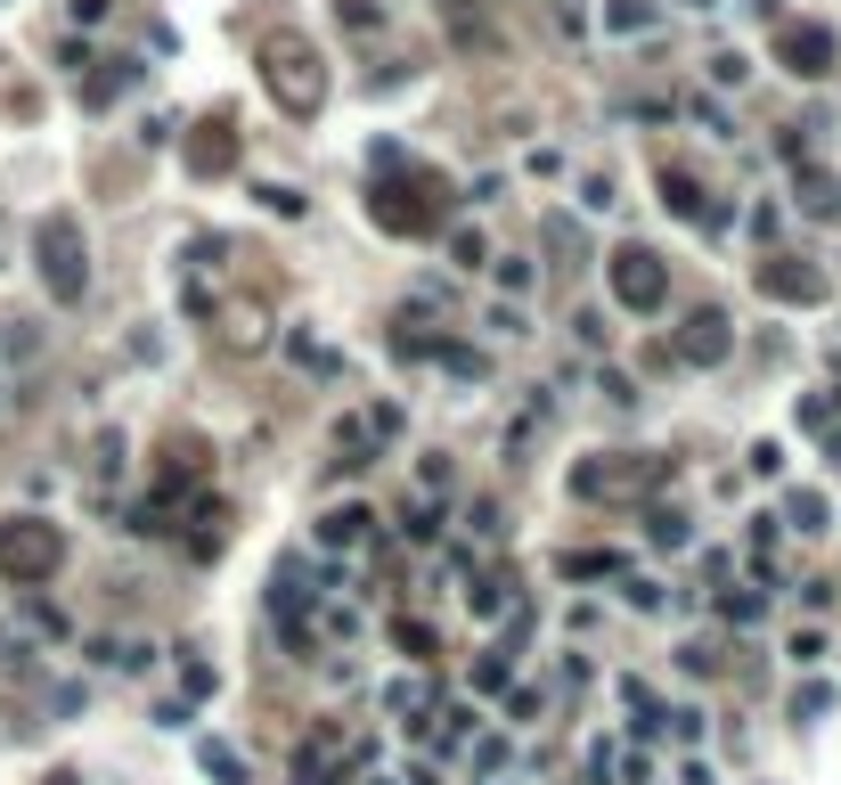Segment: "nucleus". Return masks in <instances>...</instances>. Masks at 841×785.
Here are the masks:
<instances>
[{"instance_id":"nucleus-1","label":"nucleus","mask_w":841,"mask_h":785,"mask_svg":"<svg viewBox=\"0 0 841 785\" xmlns=\"http://www.w3.org/2000/svg\"><path fill=\"white\" fill-rule=\"evenodd\" d=\"M368 213H376V230H392V238H425V230H441V213H450V189L385 139V148L368 156Z\"/></svg>"},{"instance_id":"nucleus-2","label":"nucleus","mask_w":841,"mask_h":785,"mask_svg":"<svg viewBox=\"0 0 841 785\" xmlns=\"http://www.w3.org/2000/svg\"><path fill=\"white\" fill-rule=\"evenodd\" d=\"M262 91L278 98V115H319V98H327V57L311 50L303 33H262Z\"/></svg>"},{"instance_id":"nucleus-3","label":"nucleus","mask_w":841,"mask_h":785,"mask_svg":"<svg viewBox=\"0 0 841 785\" xmlns=\"http://www.w3.org/2000/svg\"><path fill=\"white\" fill-rule=\"evenodd\" d=\"M33 262H41L50 303H82V295H91V245H82V221H74V213H41Z\"/></svg>"},{"instance_id":"nucleus-4","label":"nucleus","mask_w":841,"mask_h":785,"mask_svg":"<svg viewBox=\"0 0 841 785\" xmlns=\"http://www.w3.org/2000/svg\"><path fill=\"white\" fill-rule=\"evenodd\" d=\"M57 565H66V532H57L50 515H9V524H0V582L41 589Z\"/></svg>"},{"instance_id":"nucleus-5","label":"nucleus","mask_w":841,"mask_h":785,"mask_svg":"<svg viewBox=\"0 0 841 785\" xmlns=\"http://www.w3.org/2000/svg\"><path fill=\"white\" fill-rule=\"evenodd\" d=\"M605 286H613V303L621 312H638V320H654L662 303H670V262L654 254V245H613V262H605Z\"/></svg>"},{"instance_id":"nucleus-6","label":"nucleus","mask_w":841,"mask_h":785,"mask_svg":"<svg viewBox=\"0 0 841 785\" xmlns=\"http://www.w3.org/2000/svg\"><path fill=\"white\" fill-rule=\"evenodd\" d=\"M662 459H629V450H605V459H580L572 467V500H621V491H654L662 483Z\"/></svg>"},{"instance_id":"nucleus-7","label":"nucleus","mask_w":841,"mask_h":785,"mask_svg":"<svg viewBox=\"0 0 841 785\" xmlns=\"http://www.w3.org/2000/svg\"><path fill=\"white\" fill-rule=\"evenodd\" d=\"M760 295L768 303H792V312H809V303H826L833 295V279L817 271V262H801V254H760Z\"/></svg>"},{"instance_id":"nucleus-8","label":"nucleus","mask_w":841,"mask_h":785,"mask_svg":"<svg viewBox=\"0 0 841 785\" xmlns=\"http://www.w3.org/2000/svg\"><path fill=\"white\" fill-rule=\"evenodd\" d=\"M776 66H792L801 82H826V74L841 66L833 25H776Z\"/></svg>"},{"instance_id":"nucleus-9","label":"nucleus","mask_w":841,"mask_h":785,"mask_svg":"<svg viewBox=\"0 0 841 785\" xmlns=\"http://www.w3.org/2000/svg\"><path fill=\"white\" fill-rule=\"evenodd\" d=\"M727 353H735V327H727V312H711V303H703V312H686V320H679V360L719 368Z\"/></svg>"},{"instance_id":"nucleus-10","label":"nucleus","mask_w":841,"mask_h":785,"mask_svg":"<svg viewBox=\"0 0 841 785\" xmlns=\"http://www.w3.org/2000/svg\"><path fill=\"white\" fill-rule=\"evenodd\" d=\"M188 172H197V180H221V172H238V132H229L221 115L188 132Z\"/></svg>"},{"instance_id":"nucleus-11","label":"nucleus","mask_w":841,"mask_h":785,"mask_svg":"<svg viewBox=\"0 0 841 785\" xmlns=\"http://www.w3.org/2000/svg\"><path fill=\"white\" fill-rule=\"evenodd\" d=\"M792 197H801V213H817V221H833L841 213V172H826V164H792Z\"/></svg>"},{"instance_id":"nucleus-12","label":"nucleus","mask_w":841,"mask_h":785,"mask_svg":"<svg viewBox=\"0 0 841 785\" xmlns=\"http://www.w3.org/2000/svg\"><path fill=\"white\" fill-rule=\"evenodd\" d=\"M662 205H670L679 221H695V230H719V205H711V197L695 189V180L679 172V164H662Z\"/></svg>"},{"instance_id":"nucleus-13","label":"nucleus","mask_w":841,"mask_h":785,"mask_svg":"<svg viewBox=\"0 0 841 785\" xmlns=\"http://www.w3.org/2000/svg\"><path fill=\"white\" fill-rule=\"evenodd\" d=\"M368 524H376L368 507H335V515H319V548H360Z\"/></svg>"},{"instance_id":"nucleus-14","label":"nucleus","mask_w":841,"mask_h":785,"mask_svg":"<svg viewBox=\"0 0 841 785\" xmlns=\"http://www.w3.org/2000/svg\"><path fill=\"white\" fill-rule=\"evenodd\" d=\"M132 82H139L132 57H107V74H91V91H82V98H91V107H107V98H123Z\"/></svg>"},{"instance_id":"nucleus-15","label":"nucleus","mask_w":841,"mask_h":785,"mask_svg":"<svg viewBox=\"0 0 841 785\" xmlns=\"http://www.w3.org/2000/svg\"><path fill=\"white\" fill-rule=\"evenodd\" d=\"M621 573V556L613 548H580V556H564V582H613Z\"/></svg>"},{"instance_id":"nucleus-16","label":"nucleus","mask_w":841,"mask_h":785,"mask_svg":"<svg viewBox=\"0 0 841 785\" xmlns=\"http://www.w3.org/2000/svg\"><path fill=\"white\" fill-rule=\"evenodd\" d=\"M392 647H401V655H409V663H441V655H433V647H441V638H433L425 622H409V614H401V622H392Z\"/></svg>"},{"instance_id":"nucleus-17","label":"nucleus","mask_w":841,"mask_h":785,"mask_svg":"<svg viewBox=\"0 0 841 785\" xmlns=\"http://www.w3.org/2000/svg\"><path fill=\"white\" fill-rule=\"evenodd\" d=\"M98 663H123V671H147V663H156V647H147V638H98Z\"/></svg>"},{"instance_id":"nucleus-18","label":"nucleus","mask_w":841,"mask_h":785,"mask_svg":"<svg viewBox=\"0 0 841 785\" xmlns=\"http://www.w3.org/2000/svg\"><path fill=\"white\" fill-rule=\"evenodd\" d=\"M785 524H792V532H826V491H792V500H785Z\"/></svg>"},{"instance_id":"nucleus-19","label":"nucleus","mask_w":841,"mask_h":785,"mask_svg":"<svg viewBox=\"0 0 841 785\" xmlns=\"http://www.w3.org/2000/svg\"><path fill=\"white\" fill-rule=\"evenodd\" d=\"M507 679H515V655H507V647H491V655L474 663V688H482V695H507Z\"/></svg>"},{"instance_id":"nucleus-20","label":"nucleus","mask_w":841,"mask_h":785,"mask_svg":"<svg viewBox=\"0 0 841 785\" xmlns=\"http://www.w3.org/2000/svg\"><path fill=\"white\" fill-rule=\"evenodd\" d=\"M450 33H458V50H491V25H482L466 0H450Z\"/></svg>"},{"instance_id":"nucleus-21","label":"nucleus","mask_w":841,"mask_h":785,"mask_svg":"<svg viewBox=\"0 0 841 785\" xmlns=\"http://www.w3.org/2000/svg\"><path fill=\"white\" fill-rule=\"evenodd\" d=\"M450 262H458V271H482V262H491L482 230H466V221H458V230H450Z\"/></svg>"},{"instance_id":"nucleus-22","label":"nucleus","mask_w":841,"mask_h":785,"mask_svg":"<svg viewBox=\"0 0 841 785\" xmlns=\"http://www.w3.org/2000/svg\"><path fill=\"white\" fill-rule=\"evenodd\" d=\"M221 524H229V507H221V500H204V507H197V541H188V548L213 556V548H221Z\"/></svg>"},{"instance_id":"nucleus-23","label":"nucleus","mask_w":841,"mask_h":785,"mask_svg":"<svg viewBox=\"0 0 841 785\" xmlns=\"http://www.w3.org/2000/svg\"><path fill=\"white\" fill-rule=\"evenodd\" d=\"M719 614H727V622H760V614H768V589H727Z\"/></svg>"},{"instance_id":"nucleus-24","label":"nucleus","mask_w":841,"mask_h":785,"mask_svg":"<svg viewBox=\"0 0 841 785\" xmlns=\"http://www.w3.org/2000/svg\"><path fill=\"white\" fill-rule=\"evenodd\" d=\"M645 532H654V548H686V515L679 507H654V515H645Z\"/></svg>"},{"instance_id":"nucleus-25","label":"nucleus","mask_w":841,"mask_h":785,"mask_svg":"<svg viewBox=\"0 0 841 785\" xmlns=\"http://www.w3.org/2000/svg\"><path fill=\"white\" fill-rule=\"evenodd\" d=\"M605 25H613V33H645V25H654V9H645V0H613Z\"/></svg>"},{"instance_id":"nucleus-26","label":"nucleus","mask_w":841,"mask_h":785,"mask_svg":"<svg viewBox=\"0 0 841 785\" xmlns=\"http://www.w3.org/2000/svg\"><path fill=\"white\" fill-rule=\"evenodd\" d=\"M433 360L450 368V377H482V353H474V344H433Z\"/></svg>"},{"instance_id":"nucleus-27","label":"nucleus","mask_w":841,"mask_h":785,"mask_svg":"<svg viewBox=\"0 0 841 785\" xmlns=\"http://www.w3.org/2000/svg\"><path fill=\"white\" fill-rule=\"evenodd\" d=\"M204 770H213L221 785H245V770H238V753H229V745H204Z\"/></svg>"},{"instance_id":"nucleus-28","label":"nucleus","mask_w":841,"mask_h":785,"mask_svg":"<svg viewBox=\"0 0 841 785\" xmlns=\"http://www.w3.org/2000/svg\"><path fill=\"white\" fill-rule=\"evenodd\" d=\"M580 205H588V213H605V205H621V197H613V180H605V172H588L580 180Z\"/></svg>"},{"instance_id":"nucleus-29","label":"nucleus","mask_w":841,"mask_h":785,"mask_svg":"<svg viewBox=\"0 0 841 785\" xmlns=\"http://www.w3.org/2000/svg\"><path fill=\"white\" fill-rule=\"evenodd\" d=\"M621 597H629L638 614H654V606H662V589H654V582H638V573H621Z\"/></svg>"},{"instance_id":"nucleus-30","label":"nucleus","mask_w":841,"mask_h":785,"mask_svg":"<svg viewBox=\"0 0 841 785\" xmlns=\"http://www.w3.org/2000/svg\"><path fill=\"white\" fill-rule=\"evenodd\" d=\"M491 271H498V286H515V295H523V286H532V262H515V254H498Z\"/></svg>"},{"instance_id":"nucleus-31","label":"nucleus","mask_w":841,"mask_h":785,"mask_svg":"<svg viewBox=\"0 0 841 785\" xmlns=\"http://www.w3.org/2000/svg\"><path fill=\"white\" fill-rule=\"evenodd\" d=\"M515 582H498V573H491V582H474V614H498V597H507Z\"/></svg>"},{"instance_id":"nucleus-32","label":"nucleus","mask_w":841,"mask_h":785,"mask_svg":"<svg viewBox=\"0 0 841 785\" xmlns=\"http://www.w3.org/2000/svg\"><path fill=\"white\" fill-rule=\"evenodd\" d=\"M458 736H474V712H466V704L441 712V745H458Z\"/></svg>"},{"instance_id":"nucleus-33","label":"nucleus","mask_w":841,"mask_h":785,"mask_svg":"<svg viewBox=\"0 0 841 785\" xmlns=\"http://www.w3.org/2000/svg\"><path fill=\"white\" fill-rule=\"evenodd\" d=\"M711 82H727V91H735V82H744V57L719 50V57H711Z\"/></svg>"},{"instance_id":"nucleus-34","label":"nucleus","mask_w":841,"mask_h":785,"mask_svg":"<svg viewBox=\"0 0 841 785\" xmlns=\"http://www.w3.org/2000/svg\"><path fill=\"white\" fill-rule=\"evenodd\" d=\"M826 704H833V688H801V695H792V712H801V720H817Z\"/></svg>"},{"instance_id":"nucleus-35","label":"nucleus","mask_w":841,"mask_h":785,"mask_svg":"<svg viewBox=\"0 0 841 785\" xmlns=\"http://www.w3.org/2000/svg\"><path fill=\"white\" fill-rule=\"evenodd\" d=\"M262 205H270L278 221H294V213H303V197H294V189H262Z\"/></svg>"},{"instance_id":"nucleus-36","label":"nucleus","mask_w":841,"mask_h":785,"mask_svg":"<svg viewBox=\"0 0 841 785\" xmlns=\"http://www.w3.org/2000/svg\"><path fill=\"white\" fill-rule=\"evenodd\" d=\"M344 25H351V33H368V25H376V9H368V0H344Z\"/></svg>"},{"instance_id":"nucleus-37","label":"nucleus","mask_w":841,"mask_h":785,"mask_svg":"<svg viewBox=\"0 0 841 785\" xmlns=\"http://www.w3.org/2000/svg\"><path fill=\"white\" fill-rule=\"evenodd\" d=\"M817 433H826V459L841 467V426H817Z\"/></svg>"},{"instance_id":"nucleus-38","label":"nucleus","mask_w":841,"mask_h":785,"mask_svg":"<svg viewBox=\"0 0 841 785\" xmlns=\"http://www.w3.org/2000/svg\"><path fill=\"white\" fill-rule=\"evenodd\" d=\"M50 785H82V777H74V770H57V777H50Z\"/></svg>"},{"instance_id":"nucleus-39","label":"nucleus","mask_w":841,"mask_h":785,"mask_svg":"<svg viewBox=\"0 0 841 785\" xmlns=\"http://www.w3.org/2000/svg\"><path fill=\"white\" fill-rule=\"evenodd\" d=\"M0 409H9V385H0Z\"/></svg>"}]
</instances>
